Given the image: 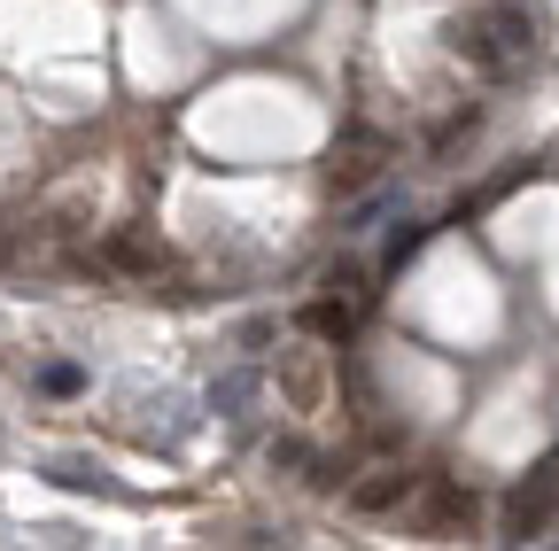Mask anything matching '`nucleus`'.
<instances>
[{"label":"nucleus","instance_id":"1","mask_svg":"<svg viewBox=\"0 0 559 551\" xmlns=\"http://www.w3.org/2000/svg\"><path fill=\"white\" fill-rule=\"evenodd\" d=\"M551 505H559V451H544V458H536V474L506 498V543H528V536L551 520Z\"/></svg>","mask_w":559,"mask_h":551},{"label":"nucleus","instance_id":"2","mask_svg":"<svg viewBox=\"0 0 559 551\" xmlns=\"http://www.w3.org/2000/svg\"><path fill=\"white\" fill-rule=\"evenodd\" d=\"M466 520H474V490L451 481V474H428V490H419V505H412V528L419 536H451Z\"/></svg>","mask_w":559,"mask_h":551},{"label":"nucleus","instance_id":"3","mask_svg":"<svg viewBox=\"0 0 559 551\" xmlns=\"http://www.w3.org/2000/svg\"><path fill=\"white\" fill-rule=\"evenodd\" d=\"M443 39H451V55H466V62H474L481 79H513V71H521V62L506 55V39L489 32V16H451V24H443Z\"/></svg>","mask_w":559,"mask_h":551},{"label":"nucleus","instance_id":"4","mask_svg":"<svg viewBox=\"0 0 559 551\" xmlns=\"http://www.w3.org/2000/svg\"><path fill=\"white\" fill-rule=\"evenodd\" d=\"M396 156V141L389 132H373V124H349L342 141H334V179L342 187H366V179H381V164Z\"/></svg>","mask_w":559,"mask_h":551},{"label":"nucleus","instance_id":"5","mask_svg":"<svg viewBox=\"0 0 559 551\" xmlns=\"http://www.w3.org/2000/svg\"><path fill=\"white\" fill-rule=\"evenodd\" d=\"M412 490H419V474H404V466H373L366 481H349V513H366V520H373V513H396Z\"/></svg>","mask_w":559,"mask_h":551},{"label":"nucleus","instance_id":"6","mask_svg":"<svg viewBox=\"0 0 559 551\" xmlns=\"http://www.w3.org/2000/svg\"><path fill=\"white\" fill-rule=\"evenodd\" d=\"M280 396H288L304 420L326 411V366H319V350H288V358H280Z\"/></svg>","mask_w":559,"mask_h":551},{"label":"nucleus","instance_id":"7","mask_svg":"<svg viewBox=\"0 0 559 551\" xmlns=\"http://www.w3.org/2000/svg\"><path fill=\"white\" fill-rule=\"evenodd\" d=\"M86 264H94V272H124V280H148V272L164 264V241H148V233H117V241H102Z\"/></svg>","mask_w":559,"mask_h":551},{"label":"nucleus","instance_id":"8","mask_svg":"<svg viewBox=\"0 0 559 551\" xmlns=\"http://www.w3.org/2000/svg\"><path fill=\"white\" fill-rule=\"evenodd\" d=\"M257 388H264V373H257V366H234V373L210 381V411H218V420H249Z\"/></svg>","mask_w":559,"mask_h":551},{"label":"nucleus","instance_id":"9","mask_svg":"<svg viewBox=\"0 0 559 551\" xmlns=\"http://www.w3.org/2000/svg\"><path fill=\"white\" fill-rule=\"evenodd\" d=\"M39 474L55 481V490H94V498H109V490H117V481L102 474V458H86V451H62V458H47Z\"/></svg>","mask_w":559,"mask_h":551},{"label":"nucleus","instance_id":"10","mask_svg":"<svg viewBox=\"0 0 559 551\" xmlns=\"http://www.w3.org/2000/svg\"><path fill=\"white\" fill-rule=\"evenodd\" d=\"M304 326H311L319 342H349V334H358V303H342V296H319V303L304 311Z\"/></svg>","mask_w":559,"mask_h":551},{"label":"nucleus","instance_id":"11","mask_svg":"<svg viewBox=\"0 0 559 551\" xmlns=\"http://www.w3.org/2000/svg\"><path fill=\"white\" fill-rule=\"evenodd\" d=\"M326 296H342V303H358V311H366V303H373L366 264H334V272H326Z\"/></svg>","mask_w":559,"mask_h":551},{"label":"nucleus","instance_id":"12","mask_svg":"<svg viewBox=\"0 0 559 551\" xmlns=\"http://www.w3.org/2000/svg\"><path fill=\"white\" fill-rule=\"evenodd\" d=\"M39 388H47V396H79V388H86V373L55 358V366H39Z\"/></svg>","mask_w":559,"mask_h":551},{"label":"nucleus","instance_id":"13","mask_svg":"<svg viewBox=\"0 0 559 551\" xmlns=\"http://www.w3.org/2000/svg\"><path fill=\"white\" fill-rule=\"evenodd\" d=\"M419 241H428V226H419V218H404V226H396V233H389V256H381V264H389V272H396V264H404V256H412V249H419Z\"/></svg>","mask_w":559,"mask_h":551},{"label":"nucleus","instance_id":"14","mask_svg":"<svg viewBox=\"0 0 559 551\" xmlns=\"http://www.w3.org/2000/svg\"><path fill=\"white\" fill-rule=\"evenodd\" d=\"M551 171H559V164H551Z\"/></svg>","mask_w":559,"mask_h":551}]
</instances>
